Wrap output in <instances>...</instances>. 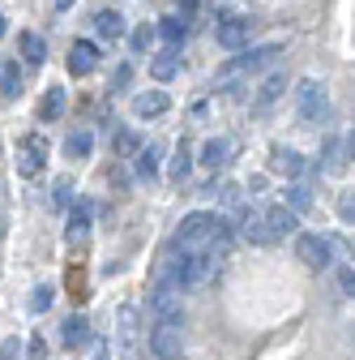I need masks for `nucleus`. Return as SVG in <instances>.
Returning <instances> with one entry per match:
<instances>
[{"mask_svg": "<svg viewBox=\"0 0 355 360\" xmlns=\"http://www.w3.org/2000/svg\"><path fill=\"white\" fill-rule=\"evenodd\" d=\"M218 236V214H206V210H193L180 219V228H175V240L180 249H210Z\"/></svg>", "mask_w": 355, "mask_h": 360, "instance_id": "obj_1", "label": "nucleus"}, {"mask_svg": "<svg viewBox=\"0 0 355 360\" xmlns=\"http://www.w3.org/2000/svg\"><path fill=\"white\" fill-rule=\"evenodd\" d=\"M295 112H300L304 124H321V120H326L330 99H326V86H321L317 77H304V82L295 86Z\"/></svg>", "mask_w": 355, "mask_h": 360, "instance_id": "obj_2", "label": "nucleus"}, {"mask_svg": "<svg viewBox=\"0 0 355 360\" xmlns=\"http://www.w3.org/2000/svg\"><path fill=\"white\" fill-rule=\"evenodd\" d=\"M214 39H218V48H227V52H244L248 39H253V22L240 18V13H227V18L214 22Z\"/></svg>", "mask_w": 355, "mask_h": 360, "instance_id": "obj_3", "label": "nucleus"}, {"mask_svg": "<svg viewBox=\"0 0 355 360\" xmlns=\"http://www.w3.org/2000/svg\"><path fill=\"white\" fill-rule=\"evenodd\" d=\"M150 352L159 360H185V330H180V322H159L150 330Z\"/></svg>", "mask_w": 355, "mask_h": 360, "instance_id": "obj_4", "label": "nucleus"}, {"mask_svg": "<svg viewBox=\"0 0 355 360\" xmlns=\"http://www.w3.org/2000/svg\"><path fill=\"white\" fill-rule=\"evenodd\" d=\"M295 257H300L308 270H326V266L334 262V240H326V236H317V232H308V236L295 240Z\"/></svg>", "mask_w": 355, "mask_h": 360, "instance_id": "obj_5", "label": "nucleus"}, {"mask_svg": "<svg viewBox=\"0 0 355 360\" xmlns=\"http://www.w3.org/2000/svg\"><path fill=\"white\" fill-rule=\"evenodd\" d=\"M180 283H154L150 292V309H154V318L159 322H180L185 318V309H180Z\"/></svg>", "mask_w": 355, "mask_h": 360, "instance_id": "obj_6", "label": "nucleus"}, {"mask_svg": "<svg viewBox=\"0 0 355 360\" xmlns=\"http://www.w3.org/2000/svg\"><path fill=\"white\" fill-rule=\"evenodd\" d=\"M95 65H99V48L95 43H73L69 48V73H77V77H86V73H95Z\"/></svg>", "mask_w": 355, "mask_h": 360, "instance_id": "obj_7", "label": "nucleus"}, {"mask_svg": "<svg viewBox=\"0 0 355 360\" xmlns=\"http://www.w3.org/2000/svg\"><path fill=\"white\" fill-rule=\"evenodd\" d=\"M261 214H265V228L274 232V240H283L287 232H295V210H291L287 202H283V206H265Z\"/></svg>", "mask_w": 355, "mask_h": 360, "instance_id": "obj_8", "label": "nucleus"}, {"mask_svg": "<svg viewBox=\"0 0 355 360\" xmlns=\"http://www.w3.org/2000/svg\"><path fill=\"white\" fill-rule=\"evenodd\" d=\"M167 108H171L167 90H146V95H138V99H133V112H138L142 120H150V116H163Z\"/></svg>", "mask_w": 355, "mask_h": 360, "instance_id": "obj_9", "label": "nucleus"}, {"mask_svg": "<svg viewBox=\"0 0 355 360\" xmlns=\"http://www.w3.org/2000/svg\"><path fill=\"white\" fill-rule=\"evenodd\" d=\"M270 167L283 172V176H304V155L291 150V146H274L270 150Z\"/></svg>", "mask_w": 355, "mask_h": 360, "instance_id": "obj_10", "label": "nucleus"}, {"mask_svg": "<svg viewBox=\"0 0 355 360\" xmlns=\"http://www.w3.org/2000/svg\"><path fill=\"white\" fill-rule=\"evenodd\" d=\"M274 56H279V43H270V48H253V52H244V56L236 60V73L265 69V65H274Z\"/></svg>", "mask_w": 355, "mask_h": 360, "instance_id": "obj_11", "label": "nucleus"}, {"mask_svg": "<svg viewBox=\"0 0 355 360\" xmlns=\"http://www.w3.org/2000/svg\"><path fill=\"white\" fill-rule=\"evenodd\" d=\"M189 172H193V150H189V142H180V146H175V155H171V167H167V176L175 180V185H185V180H189Z\"/></svg>", "mask_w": 355, "mask_h": 360, "instance_id": "obj_12", "label": "nucleus"}, {"mask_svg": "<svg viewBox=\"0 0 355 360\" xmlns=\"http://www.w3.org/2000/svg\"><path fill=\"white\" fill-rule=\"evenodd\" d=\"M227 159H232V142H227V138H210V142L201 146V163H206V167H223Z\"/></svg>", "mask_w": 355, "mask_h": 360, "instance_id": "obj_13", "label": "nucleus"}, {"mask_svg": "<svg viewBox=\"0 0 355 360\" xmlns=\"http://www.w3.org/2000/svg\"><path fill=\"white\" fill-rule=\"evenodd\" d=\"M86 343H91V322H86L81 313H73L65 322V347H86Z\"/></svg>", "mask_w": 355, "mask_h": 360, "instance_id": "obj_14", "label": "nucleus"}, {"mask_svg": "<svg viewBox=\"0 0 355 360\" xmlns=\"http://www.w3.org/2000/svg\"><path fill=\"white\" fill-rule=\"evenodd\" d=\"M22 146H26V150H22V163H18V172H22V176H34V172L43 167V138H26Z\"/></svg>", "mask_w": 355, "mask_h": 360, "instance_id": "obj_15", "label": "nucleus"}, {"mask_svg": "<svg viewBox=\"0 0 355 360\" xmlns=\"http://www.w3.org/2000/svg\"><path fill=\"white\" fill-rule=\"evenodd\" d=\"M22 56H26V65H43V60H48V43H43V34H34V30L22 34Z\"/></svg>", "mask_w": 355, "mask_h": 360, "instance_id": "obj_16", "label": "nucleus"}, {"mask_svg": "<svg viewBox=\"0 0 355 360\" xmlns=\"http://www.w3.org/2000/svg\"><path fill=\"white\" fill-rule=\"evenodd\" d=\"M95 30H99V39H120V34H124V18H120L116 9H103V13L95 18Z\"/></svg>", "mask_w": 355, "mask_h": 360, "instance_id": "obj_17", "label": "nucleus"}, {"mask_svg": "<svg viewBox=\"0 0 355 360\" xmlns=\"http://www.w3.org/2000/svg\"><path fill=\"white\" fill-rule=\"evenodd\" d=\"M159 159H163V150H159L154 142H150V146H142V150H138V176H142V180L159 176V167H163Z\"/></svg>", "mask_w": 355, "mask_h": 360, "instance_id": "obj_18", "label": "nucleus"}, {"mask_svg": "<svg viewBox=\"0 0 355 360\" xmlns=\"http://www.w3.org/2000/svg\"><path fill=\"white\" fill-rule=\"evenodd\" d=\"M159 34L171 43V48H180V43L189 39V22L185 18H163V26H159Z\"/></svg>", "mask_w": 355, "mask_h": 360, "instance_id": "obj_19", "label": "nucleus"}, {"mask_svg": "<svg viewBox=\"0 0 355 360\" xmlns=\"http://www.w3.org/2000/svg\"><path fill=\"white\" fill-rule=\"evenodd\" d=\"M91 150H95V138H91L86 129H81V133H69V142H65V155H69V159H86Z\"/></svg>", "mask_w": 355, "mask_h": 360, "instance_id": "obj_20", "label": "nucleus"}, {"mask_svg": "<svg viewBox=\"0 0 355 360\" xmlns=\"http://www.w3.org/2000/svg\"><path fill=\"white\" fill-rule=\"evenodd\" d=\"M60 112H65V90H60V86H52L48 95H43V108H39V116H43V120H56Z\"/></svg>", "mask_w": 355, "mask_h": 360, "instance_id": "obj_21", "label": "nucleus"}, {"mask_svg": "<svg viewBox=\"0 0 355 360\" xmlns=\"http://www.w3.org/2000/svg\"><path fill=\"white\" fill-rule=\"evenodd\" d=\"M175 69H180V60H175V52H163V56H154V65H150V73H154L159 82L175 77Z\"/></svg>", "mask_w": 355, "mask_h": 360, "instance_id": "obj_22", "label": "nucleus"}, {"mask_svg": "<svg viewBox=\"0 0 355 360\" xmlns=\"http://www.w3.org/2000/svg\"><path fill=\"white\" fill-rule=\"evenodd\" d=\"M0 95H5V99H18V95H22V73H18L13 65L0 73Z\"/></svg>", "mask_w": 355, "mask_h": 360, "instance_id": "obj_23", "label": "nucleus"}, {"mask_svg": "<svg viewBox=\"0 0 355 360\" xmlns=\"http://www.w3.org/2000/svg\"><path fill=\"white\" fill-rule=\"evenodd\" d=\"M287 206L300 214V210H308V206H313V189H308V185H291L287 189Z\"/></svg>", "mask_w": 355, "mask_h": 360, "instance_id": "obj_24", "label": "nucleus"}, {"mask_svg": "<svg viewBox=\"0 0 355 360\" xmlns=\"http://www.w3.org/2000/svg\"><path fill=\"white\" fill-rule=\"evenodd\" d=\"M279 95H283V77H270V82H265V90H261V99H257V103H261V108H270Z\"/></svg>", "mask_w": 355, "mask_h": 360, "instance_id": "obj_25", "label": "nucleus"}, {"mask_svg": "<svg viewBox=\"0 0 355 360\" xmlns=\"http://www.w3.org/2000/svg\"><path fill=\"white\" fill-rule=\"evenodd\" d=\"M48 304H52V288H34V296H30V309H34V313H43Z\"/></svg>", "mask_w": 355, "mask_h": 360, "instance_id": "obj_26", "label": "nucleus"}, {"mask_svg": "<svg viewBox=\"0 0 355 360\" xmlns=\"http://www.w3.org/2000/svg\"><path fill=\"white\" fill-rule=\"evenodd\" d=\"M150 39H154V30H150V26H142L138 34H133V52H146V48H150Z\"/></svg>", "mask_w": 355, "mask_h": 360, "instance_id": "obj_27", "label": "nucleus"}, {"mask_svg": "<svg viewBox=\"0 0 355 360\" xmlns=\"http://www.w3.org/2000/svg\"><path fill=\"white\" fill-rule=\"evenodd\" d=\"M338 214H342L347 223H355V193H342V202H338Z\"/></svg>", "mask_w": 355, "mask_h": 360, "instance_id": "obj_28", "label": "nucleus"}, {"mask_svg": "<svg viewBox=\"0 0 355 360\" xmlns=\"http://www.w3.org/2000/svg\"><path fill=\"white\" fill-rule=\"evenodd\" d=\"M43 356H48V339L34 335V339H30V356H26V360H43Z\"/></svg>", "mask_w": 355, "mask_h": 360, "instance_id": "obj_29", "label": "nucleus"}, {"mask_svg": "<svg viewBox=\"0 0 355 360\" xmlns=\"http://www.w3.org/2000/svg\"><path fill=\"white\" fill-rule=\"evenodd\" d=\"M116 150H120V155H133V150H138V138H133V133H120V138H116Z\"/></svg>", "mask_w": 355, "mask_h": 360, "instance_id": "obj_30", "label": "nucleus"}, {"mask_svg": "<svg viewBox=\"0 0 355 360\" xmlns=\"http://www.w3.org/2000/svg\"><path fill=\"white\" fill-rule=\"evenodd\" d=\"M18 339H5V343H0V360H18Z\"/></svg>", "mask_w": 355, "mask_h": 360, "instance_id": "obj_31", "label": "nucleus"}, {"mask_svg": "<svg viewBox=\"0 0 355 360\" xmlns=\"http://www.w3.org/2000/svg\"><path fill=\"white\" fill-rule=\"evenodd\" d=\"M69 193H73L69 180H56V206H69Z\"/></svg>", "mask_w": 355, "mask_h": 360, "instance_id": "obj_32", "label": "nucleus"}, {"mask_svg": "<svg viewBox=\"0 0 355 360\" xmlns=\"http://www.w3.org/2000/svg\"><path fill=\"white\" fill-rule=\"evenodd\" d=\"M338 283H342V292H347V296H355V270H342Z\"/></svg>", "mask_w": 355, "mask_h": 360, "instance_id": "obj_33", "label": "nucleus"}, {"mask_svg": "<svg viewBox=\"0 0 355 360\" xmlns=\"http://www.w3.org/2000/svg\"><path fill=\"white\" fill-rule=\"evenodd\" d=\"M56 5H60V9H69V5H73V0H56Z\"/></svg>", "mask_w": 355, "mask_h": 360, "instance_id": "obj_34", "label": "nucleus"}, {"mask_svg": "<svg viewBox=\"0 0 355 360\" xmlns=\"http://www.w3.org/2000/svg\"><path fill=\"white\" fill-rule=\"evenodd\" d=\"M95 360H107V352H103V347H99V356H95Z\"/></svg>", "mask_w": 355, "mask_h": 360, "instance_id": "obj_35", "label": "nucleus"}, {"mask_svg": "<svg viewBox=\"0 0 355 360\" xmlns=\"http://www.w3.org/2000/svg\"><path fill=\"white\" fill-rule=\"evenodd\" d=\"M0 39H5V18H0Z\"/></svg>", "mask_w": 355, "mask_h": 360, "instance_id": "obj_36", "label": "nucleus"}]
</instances>
